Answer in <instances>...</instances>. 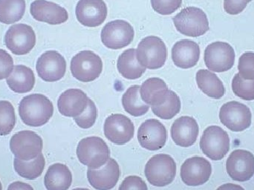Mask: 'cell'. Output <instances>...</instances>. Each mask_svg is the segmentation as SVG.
Instances as JSON below:
<instances>
[{
	"label": "cell",
	"instance_id": "cell-1",
	"mask_svg": "<svg viewBox=\"0 0 254 190\" xmlns=\"http://www.w3.org/2000/svg\"><path fill=\"white\" fill-rule=\"evenodd\" d=\"M54 114L52 102L41 94H31L23 97L19 105V115L25 125L40 127L46 125Z\"/></svg>",
	"mask_w": 254,
	"mask_h": 190
},
{
	"label": "cell",
	"instance_id": "cell-2",
	"mask_svg": "<svg viewBox=\"0 0 254 190\" xmlns=\"http://www.w3.org/2000/svg\"><path fill=\"white\" fill-rule=\"evenodd\" d=\"M79 161L92 170L104 167L110 158V149L102 138L96 136L82 139L77 146Z\"/></svg>",
	"mask_w": 254,
	"mask_h": 190
},
{
	"label": "cell",
	"instance_id": "cell-3",
	"mask_svg": "<svg viewBox=\"0 0 254 190\" xmlns=\"http://www.w3.org/2000/svg\"><path fill=\"white\" fill-rule=\"evenodd\" d=\"M176 161L167 154L152 156L145 166L144 174L151 185L163 188L173 183L176 176Z\"/></svg>",
	"mask_w": 254,
	"mask_h": 190
},
{
	"label": "cell",
	"instance_id": "cell-4",
	"mask_svg": "<svg viewBox=\"0 0 254 190\" xmlns=\"http://www.w3.org/2000/svg\"><path fill=\"white\" fill-rule=\"evenodd\" d=\"M136 57L141 66L155 70L163 67L167 58L165 43L156 36L145 37L136 49Z\"/></svg>",
	"mask_w": 254,
	"mask_h": 190
},
{
	"label": "cell",
	"instance_id": "cell-5",
	"mask_svg": "<svg viewBox=\"0 0 254 190\" xmlns=\"http://www.w3.org/2000/svg\"><path fill=\"white\" fill-rule=\"evenodd\" d=\"M173 20L177 31L188 37H200L205 34L209 30L207 15L198 7H185Z\"/></svg>",
	"mask_w": 254,
	"mask_h": 190
},
{
	"label": "cell",
	"instance_id": "cell-6",
	"mask_svg": "<svg viewBox=\"0 0 254 190\" xmlns=\"http://www.w3.org/2000/svg\"><path fill=\"white\" fill-rule=\"evenodd\" d=\"M228 132L218 126L207 127L200 140L203 153L212 161H220L228 154L231 146Z\"/></svg>",
	"mask_w": 254,
	"mask_h": 190
},
{
	"label": "cell",
	"instance_id": "cell-7",
	"mask_svg": "<svg viewBox=\"0 0 254 190\" xmlns=\"http://www.w3.org/2000/svg\"><path fill=\"white\" fill-rule=\"evenodd\" d=\"M70 68L74 78L83 83H90L101 75L102 60L92 51H82L71 59Z\"/></svg>",
	"mask_w": 254,
	"mask_h": 190
},
{
	"label": "cell",
	"instance_id": "cell-8",
	"mask_svg": "<svg viewBox=\"0 0 254 190\" xmlns=\"http://www.w3.org/2000/svg\"><path fill=\"white\" fill-rule=\"evenodd\" d=\"M43 148V139L33 131H20L10 138V151L15 158L22 161L35 159L42 153Z\"/></svg>",
	"mask_w": 254,
	"mask_h": 190
},
{
	"label": "cell",
	"instance_id": "cell-9",
	"mask_svg": "<svg viewBox=\"0 0 254 190\" xmlns=\"http://www.w3.org/2000/svg\"><path fill=\"white\" fill-rule=\"evenodd\" d=\"M235 52L232 46L225 42H215L204 51V63L210 71L225 72L234 66Z\"/></svg>",
	"mask_w": 254,
	"mask_h": 190
},
{
	"label": "cell",
	"instance_id": "cell-10",
	"mask_svg": "<svg viewBox=\"0 0 254 190\" xmlns=\"http://www.w3.org/2000/svg\"><path fill=\"white\" fill-rule=\"evenodd\" d=\"M219 119L231 131L240 132L252 125V112L249 107L240 102H228L221 107Z\"/></svg>",
	"mask_w": 254,
	"mask_h": 190
},
{
	"label": "cell",
	"instance_id": "cell-11",
	"mask_svg": "<svg viewBox=\"0 0 254 190\" xmlns=\"http://www.w3.org/2000/svg\"><path fill=\"white\" fill-rule=\"evenodd\" d=\"M4 44L16 55L29 54L36 45V34L26 24H16L9 28L4 36Z\"/></svg>",
	"mask_w": 254,
	"mask_h": 190
},
{
	"label": "cell",
	"instance_id": "cell-12",
	"mask_svg": "<svg viewBox=\"0 0 254 190\" xmlns=\"http://www.w3.org/2000/svg\"><path fill=\"white\" fill-rule=\"evenodd\" d=\"M133 27L125 20L112 21L101 31L103 44L110 49H122L131 44L134 39Z\"/></svg>",
	"mask_w": 254,
	"mask_h": 190
},
{
	"label": "cell",
	"instance_id": "cell-13",
	"mask_svg": "<svg viewBox=\"0 0 254 190\" xmlns=\"http://www.w3.org/2000/svg\"><path fill=\"white\" fill-rule=\"evenodd\" d=\"M36 69L42 80L53 83L61 80L65 75L66 61L59 52L48 51L37 60Z\"/></svg>",
	"mask_w": 254,
	"mask_h": 190
},
{
	"label": "cell",
	"instance_id": "cell-14",
	"mask_svg": "<svg viewBox=\"0 0 254 190\" xmlns=\"http://www.w3.org/2000/svg\"><path fill=\"white\" fill-rule=\"evenodd\" d=\"M211 174V164L202 157L188 158L181 167V179L190 187L204 185L208 182Z\"/></svg>",
	"mask_w": 254,
	"mask_h": 190
},
{
	"label": "cell",
	"instance_id": "cell-15",
	"mask_svg": "<svg viewBox=\"0 0 254 190\" xmlns=\"http://www.w3.org/2000/svg\"><path fill=\"white\" fill-rule=\"evenodd\" d=\"M105 137L116 145H125L134 137L132 121L122 114H113L106 119L104 127Z\"/></svg>",
	"mask_w": 254,
	"mask_h": 190
},
{
	"label": "cell",
	"instance_id": "cell-16",
	"mask_svg": "<svg viewBox=\"0 0 254 190\" xmlns=\"http://www.w3.org/2000/svg\"><path fill=\"white\" fill-rule=\"evenodd\" d=\"M227 173L236 182H248L254 175V155L244 149L234 150L226 162Z\"/></svg>",
	"mask_w": 254,
	"mask_h": 190
},
{
	"label": "cell",
	"instance_id": "cell-17",
	"mask_svg": "<svg viewBox=\"0 0 254 190\" xmlns=\"http://www.w3.org/2000/svg\"><path fill=\"white\" fill-rule=\"evenodd\" d=\"M137 140L140 146L145 149L159 150L165 146L167 142V129L158 120H146L139 127Z\"/></svg>",
	"mask_w": 254,
	"mask_h": 190
},
{
	"label": "cell",
	"instance_id": "cell-18",
	"mask_svg": "<svg viewBox=\"0 0 254 190\" xmlns=\"http://www.w3.org/2000/svg\"><path fill=\"white\" fill-rule=\"evenodd\" d=\"M75 13L80 24L95 28L104 23L108 9L104 0H80L76 6Z\"/></svg>",
	"mask_w": 254,
	"mask_h": 190
},
{
	"label": "cell",
	"instance_id": "cell-19",
	"mask_svg": "<svg viewBox=\"0 0 254 190\" xmlns=\"http://www.w3.org/2000/svg\"><path fill=\"white\" fill-rule=\"evenodd\" d=\"M120 167L116 160L110 158L100 169H88L87 179L92 188L97 190H111L120 179Z\"/></svg>",
	"mask_w": 254,
	"mask_h": 190
},
{
	"label": "cell",
	"instance_id": "cell-20",
	"mask_svg": "<svg viewBox=\"0 0 254 190\" xmlns=\"http://www.w3.org/2000/svg\"><path fill=\"white\" fill-rule=\"evenodd\" d=\"M30 12L36 20L50 25H60L66 22L68 19V12L64 7L47 0L33 1Z\"/></svg>",
	"mask_w": 254,
	"mask_h": 190
},
{
	"label": "cell",
	"instance_id": "cell-21",
	"mask_svg": "<svg viewBox=\"0 0 254 190\" xmlns=\"http://www.w3.org/2000/svg\"><path fill=\"white\" fill-rule=\"evenodd\" d=\"M199 134L198 123L192 117L182 116L173 123L170 135L173 142L181 147H190L196 141Z\"/></svg>",
	"mask_w": 254,
	"mask_h": 190
},
{
	"label": "cell",
	"instance_id": "cell-22",
	"mask_svg": "<svg viewBox=\"0 0 254 190\" xmlns=\"http://www.w3.org/2000/svg\"><path fill=\"white\" fill-rule=\"evenodd\" d=\"M89 99L86 94L80 89H68L61 94L58 99V110L64 116L77 118L86 110Z\"/></svg>",
	"mask_w": 254,
	"mask_h": 190
},
{
	"label": "cell",
	"instance_id": "cell-23",
	"mask_svg": "<svg viewBox=\"0 0 254 190\" xmlns=\"http://www.w3.org/2000/svg\"><path fill=\"white\" fill-rule=\"evenodd\" d=\"M199 46L190 40L177 42L172 49V59L175 65L183 69L192 68L199 61Z\"/></svg>",
	"mask_w": 254,
	"mask_h": 190
},
{
	"label": "cell",
	"instance_id": "cell-24",
	"mask_svg": "<svg viewBox=\"0 0 254 190\" xmlns=\"http://www.w3.org/2000/svg\"><path fill=\"white\" fill-rule=\"evenodd\" d=\"M170 89L167 83L158 77H151L143 82L140 86V94L142 100L151 106L162 105L168 97Z\"/></svg>",
	"mask_w": 254,
	"mask_h": 190
},
{
	"label": "cell",
	"instance_id": "cell-25",
	"mask_svg": "<svg viewBox=\"0 0 254 190\" xmlns=\"http://www.w3.org/2000/svg\"><path fill=\"white\" fill-rule=\"evenodd\" d=\"M72 184V174L65 164L57 163L48 169L44 178L47 190H68Z\"/></svg>",
	"mask_w": 254,
	"mask_h": 190
},
{
	"label": "cell",
	"instance_id": "cell-26",
	"mask_svg": "<svg viewBox=\"0 0 254 190\" xmlns=\"http://www.w3.org/2000/svg\"><path fill=\"white\" fill-rule=\"evenodd\" d=\"M35 81L34 71L28 67L22 65H15L11 74L6 80L8 87L13 92L19 94L31 92Z\"/></svg>",
	"mask_w": 254,
	"mask_h": 190
},
{
	"label": "cell",
	"instance_id": "cell-27",
	"mask_svg": "<svg viewBox=\"0 0 254 190\" xmlns=\"http://www.w3.org/2000/svg\"><path fill=\"white\" fill-rule=\"evenodd\" d=\"M197 85L206 95L213 99L222 98L225 94V86L216 74L209 70L201 69L196 73Z\"/></svg>",
	"mask_w": 254,
	"mask_h": 190
},
{
	"label": "cell",
	"instance_id": "cell-28",
	"mask_svg": "<svg viewBox=\"0 0 254 190\" xmlns=\"http://www.w3.org/2000/svg\"><path fill=\"white\" fill-rule=\"evenodd\" d=\"M117 67L119 73L128 80L140 78L146 69L137 61L136 49H127L120 55L118 60Z\"/></svg>",
	"mask_w": 254,
	"mask_h": 190
},
{
	"label": "cell",
	"instance_id": "cell-29",
	"mask_svg": "<svg viewBox=\"0 0 254 190\" xmlns=\"http://www.w3.org/2000/svg\"><path fill=\"white\" fill-rule=\"evenodd\" d=\"M46 160L44 155L40 154L35 159L29 161L14 158L13 167L15 171L20 177L27 180H35L38 179L44 171Z\"/></svg>",
	"mask_w": 254,
	"mask_h": 190
},
{
	"label": "cell",
	"instance_id": "cell-30",
	"mask_svg": "<svg viewBox=\"0 0 254 190\" xmlns=\"http://www.w3.org/2000/svg\"><path fill=\"white\" fill-rule=\"evenodd\" d=\"M140 89L139 86H131L122 97L124 109L133 117L143 116L149 110V105L145 103L140 97Z\"/></svg>",
	"mask_w": 254,
	"mask_h": 190
},
{
	"label": "cell",
	"instance_id": "cell-31",
	"mask_svg": "<svg viewBox=\"0 0 254 190\" xmlns=\"http://www.w3.org/2000/svg\"><path fill=\"white\" fill-rule=\"evenodd\" d=\"M25 0H0V22L10 25L18 22L25 14Z\"/></svg>",
	"mask_w": 254,
	"mask_h": 190
},
{
	"label": "cell",
	"instance_id": "cell-32",
	"mask_svg": "<svg viewBox=\"0 0 254 190\" xmlns=\"http://www.w3.org/2000/svg\"><path fill=\"white\" fill-rule=\"evenodd\" d=\"M182 103L179 95L170 90L167 100L161 106H152V111L157 117L163 120L173 119L180 112Z\"/></svg>",
	"mask_w": 254,
	"mask_h": 190
},
{
	"label": "cell",
	"instance_id": "cell-33",
	"mask_svg": "<svg viewBox=\"0 0 254 190\" xmlns=\"http://www.w3.org/2000/svg\"><path fill=\"white\" fill-rule=\"evenodd\" d=\"M16 125L14 107L7 100H0V136L11 132Z\"/></svg>",
	"mask_w": 254,
	"mask_h": 190
},
{
	"label": "cell",
	"instance_id": "cell-34",
	"mask_svg": "<svg viewBox=\"0 0 254 190\" xmlns=\"http://www.w3.org/2000/svg\"><path fill=\"white\" fill-rule=\"evenodd\" d=\"M232 89L234 93L243 100H254V80H243L237 74L232 80Z\"/></svg>",
	"mask_w": 254,
	"mask_h": 190
},
{
	"label": "cell",
	"instance_id": "cell-35",
	"mask_svg": "<svg viewBox=\"0 0 254 190\" xmlns=\"http://www.w3.org/2000/svg\"><path fill=\"white\" fill-rule=\"evenodd\" d=\"M97 118H98V109L94 101L89 99L86 110L80 116L74 119L80 128L86 129L93 127L94 124L96 122Z\"/></svg>",
	"mask_w": 254,
	"mask_h": 190
},
{
	"label": "cell",
	"instance_id": "cell-36",
	"mask_svg": "<svg viewBox=\"0 0 254 190\" xmlns=\"http://www.w3.org/2000/svg\"><path fill=\"white\" fill-rule=\"evenodd\" d=\"M239 74L246 80H254V53L246 52L240 57L238 65Z\"/></svg>",
	"mask_w": 254,
	"mask_h": 190
},
{
	"label": "cell",
	"instance_id": "cell-37",
	"mask_svg": "<svg viewBox=\"0 0 254 190\" xmlns=\"http://www.w3.org/2000/svg\"><path fill=\"white\" fill-rule=\"evenodd\" d=\"M155 11L161 15H170L182 6V0H151Z\"/></svg>",
	"mask_w": 254,
	"mask_h": 190
},
{
	"label": "cell",
	"instance_id": "cell-38",
	"mask_svg": "<svg viewBox=\"0 0 254 190\" xmlns=\"http://www.w3.org/2000/svg\"><path fill=\"white\" fill-rule=\"evenodd\" d=\"M13 61L6 51L0 49V80L7 79L13 71Z\"/></svg>",
	"mask_w": 254,
	"mask_h": 190
},
{
	"label": "cell",
	"instance_id": "cell-39",
	"mask_svg": "<svg viewBox=\"0 0 254 190\" xmlns=\"http://www.w3.org/2000/svg\"><path fill=\"white\" fill-rule=\"evenodd\" d=\"M119 190H148V188L141 178L131 176H128L123 181Z\"/></svg>",
	"mask_w": 254,
	"mask_h": 190
},
{
	"label": "cell",
	"instance_id": "cell-40",
	"mask_svg": "<svg viewBox=\"0 0 254 190\" xmlns=\"http://www.w3.org/2000/svg\"><path fill=\"white\" fill-rule=\"evenodd\" d=\"M252 1V0H225L224 8L228 14H239L246 9L247 4Z\"/></svg>",
	"mask_w": 254,
	"mask_h": 190
},
{
	"label": "cell",
	"instance_id": "cell-41",
	"mask_svg": "<svg viewBox=\"0 0 254 190\" xmlns=\"http://www.w3.org/2000/svg\"><path fill=\"white\" fill-rule=\"evenodd\" d=\"M7 190H34V188L28 185L21 182H15L10 184L7 188Z\"/></svg>",
	"mask_w": 254,
	"mask_h": 190
},
{
	"label": "cell",
	"instance_id": "cell-42",
	"mask_svg": "<svg viewBox=\"0 0 254 190\" xmlns=\"http://www.w3.org/2000/svg\"><path fill=\"white\" fill-rule=\"evenodd\" d=\"M216 190H245L240 185H234V184H225L219 187Z\"/></svg>",
	"mask_w": 254,
	"mask_h": 190
},
{
	"label": "cell",
	"instance_id": "cell-43",
	"mask_svg": "<svg viewBox=\"0 0 254 190\" xmlns=\"http://www.w3.org/2000/svg\"><path fill=\"white\" fill-rule=\"evenodd\" d=\"M73 190H90L86 189V188H76V189H74Z\"/></svg>",
	"mask_w": 254,
	"mask_h": 190
},
{
	"label": "cell",
	"instance_id": "cell-44",
	"mask_svg": "<svg viewBox=\"0 0 254 190\" xmlns=\"http://www.w3.org/2000/svg\"><path fill=\"white\" fill-rule=\"evenodd\" d=\"M0 190H2V185H1V182H0Z\"/></svg>",
	"mask_w": 254,
	"mask_h": 190
}]
</instances>
